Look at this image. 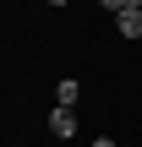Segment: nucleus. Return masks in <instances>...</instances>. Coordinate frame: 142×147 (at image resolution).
Returning <instances> with one entry per match:
<instances>
[{
  "label": "nucleus",
  "instance_id": "nucleus-1",
  "mask_svg": "<svg viewBox=\"0 0 142 147\" xmlns=\"http://www.w3.org/2000/svg\"><path fill=\"white\" fill-rule=\"evenodd\" d=\"M77 98H82V82L77 76H60L55 82V109H77Z\"/></svg>",
  "mask_w": 142,
  "mask_h": 147
},
{
  "label": "nucleus",
  "instance_id": "nucleus-2",
  "mask_svg": "<svg viewBox=\"0 0 142 147\" xmlns=\"http://www.w3.org/2000/svg\"><path fill=\"white\" fill-rule=\"evenodd\" d=\"M49 136H77V109H49Z\"/></svg>",
  "mask_w": 142,
  "mask_h": 147
},
{
  "label": "nucleus",
  "instance_id": "nucleus-3",
  "mask_svg": "<svg viewBox=\"0 0 142 147\" xmlns=\"http://www.w3.org/2000/svg\"><path fill=\"white\" fill-rule=\"evenodd\" d=\"M115 27H120V38H142V5H137V11H120Z\"/></svg>",
  "mask_w": 142,
  "mask_h": 147
},
{
  "label": "nucleus",
  "instance_id": "nucleus-4",
  "mask_svg": "<svg viewBox=\"0 0 142 147\" xmlns=\"http://www.w3.org/2000/svg\"><path fill=\"white\" fill-rule=\"evenodd\" d=\"M99 5H104V11H109V16H120V11H137L142 0H99Z\"/></svg>",
  "mask_w": 142,
  "mask_h": 147
},
{
  "label": "nucleus",
  "instance_id": "nucleus-5",
  "mask_svg": "<svg viewBox=\"0 0 142 147\" xmlns=\"http://www.w3.org/2000/svg\"><path fill=\"white\" fill-rule=\"evenodd\" d=\"M93 147H115V142H109V136H99V142H93Z\"/></svg>",
  "mask_w": 142,
  "mask_h": 147
},
{
  "label": "nucleus",
  "instance_id": "nucleus-6",
  "mask_svg": "<svg viewBox=\"0 0 142 147\" xmlns=\"http://www.w3.org/2000/svg\"><path fill=\"white\" fill-rule=\"evenodd\" d=\"M44 5H71V0H44Z\"/></svg>",
  "mask_w": 142,
  "mask_h": 147
}]
</instances>
